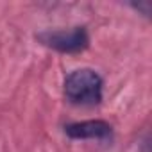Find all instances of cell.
<instances>
[{
  "label": "cell",
  "mask_w": 152,
  "mask_h": 152,
  "mask_svg": "<svg viewBox=\"0 0 152 152\" xmlns=\"http://www.w3.org/2000/svg\"><path fill=\"white\" fill-rule=\"evenodd\" d=\"M102 77L91 68H79L66 75L64 95L72 104L77 106H97L102 100Z\"/></svg>",
  "instance_id": "cell-1"
},
{
  "label": "cell",
  "mask_w": 152,
  "mask_h": 152,
  "mask_svg": "<svg viewBox=\"0 0 152 152\" xmlns=\"http://www.w3.org/2000/svg\"><path fill=\"white\" fill-rule=\"evenodd\" d=\"M64 134L72 140H107L113 127L104 120H84L64 125Z\"/></svg>",
  "instance_id": "cell-3"
},
{
  "label": "cell",
  "mask_w": 152,
  "mask_h": 152,
  "mask_svg": "<svg viewBox=\"0 0 152 152\" xmlns=\"http://www.w3.org/2000/svg\"><path fill=\"white\" fill-rule=\"evenodd\" d=\"M38 41L48 48L63 54H79L88 48L90 36L84 27H73L70 31H47L38 34Z\"/></svg>",
  "instance_id": "cell-2"
}]
</instances>
